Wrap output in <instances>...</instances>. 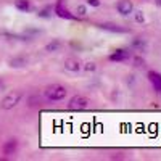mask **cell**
Returning a JSON list of instances; mask_svg holds the SVG:
<instances>
[{"label": "cell", "mask_w": 161, "mask_h": 161, "mask_svg": "<svg viewBox=\"0 0 161 161\" xmlns=\"http://www.w3.org/2000/svg\"><path fill=\"white\" fill-rule=\"evenodd\" d=\"M66 93H68L66 87H63L60 84H53V86H48L45 89V97L50 102H60V100H63L66 97Z\"/></svg>", "instance_id": "1"}, {"label": "cell", "mask_w": 161, "mask_h": 161, "mask_svg": "<svg viewBox=\"0 0 161 161\" xmlns=\"http://www.w3.org/2000/svg\"><path fill=\"white\" fill-rule=\"evenodd\" d=\"M89 98L87 97H82V95H74L69 103H68V108L73 110V111H80V110H86L89 106Z\"/></svg>", "instance_id": "2"}, {"label": "cell", "mask_w": 161, "mask_h": 161, "mask_svg": "<svg viewBox=\"0 0 161 161\" xmlns=\"http://www.w3.org/2000/svg\"><path fill=\"white\" fill-rule=\"evenodd\" d=\"M21 100V92H10L8 95L2 100V108L3 110H11L13 106H16Z\"/></svg>", "instance_id": "3"}, {"label": "cell", "mask_w": 161, "mask_h": 161, "mask_svg": "<svg viewBox=\"0 0 161 161\" xmlns=\"http://www.w3.org/2000/svg\"><path fill=\"white\" fill-rule=\"evenodd\" d=\"M130 52L129 50H126V48H119V50H116L114 53H111L110 55V61H116V63H121V61H127V60H130Z\"/></svg>", "instance_id": "4"}, {"label": "cell", "mask_w": 161, "mask_h": 161, "mask_svg": "<svg viewBox=\"0 0 161 161\" xmlns=\"http://www.w3.org/2000/svg\"><path fill=\"white\" fill-rule=\"evenodd\" d=\"M55 13L60 18H63V19H76V15H73V13L63 5L61 0H58V3L55 5Z\"/></svg>", "instance_id": "5"}, {"label": "cell", "mask_w": 161, "mask_h": 161, "mask_svg": "<svg viewBox=\"0 0 161 161\" xmlns=\"http://www.w3.org/2000/svg\"><path fill=\"white\" fill-rule=\"evenodd\" d=\"M116 10L123 16H127V15H130V13L134 11V5H132L130 0H119V2L116 3Z\"/></svg>", "instance_id": "6"}, {"label": "cell", "mask_w": 161, "mask_h": 161, "mask_svg": "<svg viewBox=\"0 0 161 161\" xmlns=\"http://www.w3.org/2000/svg\"><path fill=\"white\" fill-rule=\"evenodd\" d=\"M148 80L152 82L153 89L158 93H161V74L156 73V71H148Z\"/></svg>", "instance_id": "7"}, {"label": "cell", "mask_w": 161, "mask_h": 161, "mask_svg": "<svg viewBox=\"0 0 161 161\" xmlns=\"http://www.w3.org/2000/svg\"><path fill=\"white\" fill-rule=\"evenodd\" d=\"M100 28L105 29V31H110V32H127L129 31L127 28H123V26L114 24V23H102Z\"/></svg>", "instance_id": "8"}, {"label": "cell", "mask_w": 161, "mask_h": 161, "mask_svg": "<svg viewBox=\"0 0 161 161\" xmlns=\"http://www.w3.org/2000/svg\"><path fill=\"white\" fill-rule=\"evenodd\" d=\"M16 150H18V142L16 140H8L2 148L3 155H13V153H16Z\"/></svg>", "instance_id": "9"}, {"label": "cell", "mask_w": 161, "mask_h": 161, "mask_svg": "<svg viewBox=\"0 0 161 161\" xmlns=\"http://www.w3.org/2000/svg\"><path fill=\"white\" fill-rule=\"evenodd\" d=\"M64 68L68 69V71H79L80 69V63L76 60V58H68V60H64Z\"/></svg>", "instance_id": "10"}, {"label": "cell", "mask_w": 161, "mask_h": 161, "mask_svg": "<svg viewBox=\"0 0 161 161\" xmlns=\"http://www.w3.org/2000/svg\"><path fill=\"white\" fill-rule=\"evenodd\" d=\"M15 7H16L19 11H24V13H28V11L32 10V5H31L29 0H16V2H15Z\"/></svg>", "instance_id": "11"}, {"label": "cell", "mask_w": 161, "mask_h": 161, "mask_svg": "<svg viewBox=\"0 0 161 161\" xmlns=\"http://www.w3.org/2000/svg\"><path fill=\"white\" fill-rule=\"evenodd\" d=\"M26 63H28V60H26L24 57H15L10 60V66L11 68H21V66H24Z\"/></svg>", "instance_id": "12"}, {"label": "cell", "mask_w": 161, "mask_h": 161, "mask_svg": "<svg viewBox=\"0 0 161 161\" xmlns=\"http://www.w3.org/2000/svg\"><path fill=\"white\" fill-rule=\"evenodd\" d=\"M60 47H61V42H60V40H53V42L47 44L45 50H47V52H57Z\"/></svg>", "instance_id": "13"}, {"label": "cell", "mask_w": 161, "mask_h": 161, "mask_svg": "<svg viewBox=\"0 0 161 161\" xmlns=\"http://www.w3.org/2000/svg\"><path fill=\"white\" fill-rule=\"evenodd\" d=\"M50 11H52V7H47L45 10H42L39 13V16H42V18H48L50 16Z\"/></svg>", "instance_id": "14"}, {"label": "cell", "mask_w": 161, "mask_h": 161, "mask_svg": "<svg viewBox=\"0 0 161 161\" xmlns=\"http://www.w3.org/2000/svg\"><path fill=\"white\" fill-rule=\"evenodd\" d=\"M76 13H77V15H80V16H84L86 13H87V10H86V7H84V5H79V7H77V10H76Z\"/></svg>", "instance_id": "15"}, {"label": "cell", "mask_w": 161, "mask_h": 161, "mask_svg": "<svg viewBox=\"0 0 161 161\" xmlns=\"http://www.w3.org/2000/svg\"><path fill=\"white\" fill-rule=\"evenodd\" d=\"M136 19H137V23H143V21H145L142 11H136Z\"/></svg>", "instance_id": "16"}, {"label": "cell", "mask_w": 161, "mask_h": 161, "mask_svg": "<svg viewBox=\"0 0 161 161\" xmlns=\"http://www.w3.org/2000/svg\"><path fill=\"white\" fill-rule=\"evenodd\" d=\"M95 68H97L95 63H87L86 64V71H95Z\"/></svg>", "instance_id": "17"}, {"label": "cell", "mask_w": 161, "mask_h": 161, "mask_svg": "<svg viewBox=\"0 0 161 161\" xmlns=\"http://www.w3.org/2000/svg\"><path fill=\"white\" fill-rule=\"evenodd\" d=\"M136 66H139V68L142 66V68H143V66H145V61L140 60V58H136Z\"/></svg>", "instance_id": "18"}, {"label": "cell", "mask_w": 161, "mask_h": 161, "mask_svg": "<svg viewBox=\"0 0 161 161\" xmlns=\"http://www.w3.org/2000/svg\"><path fill=\"white\" fill-rule=\"evenodd\" d=\"M87 3H89V5H92V7H98V5H100L98 0H87Z\"/></svg>", "instance_id": "19"}, {"label": "cell", "mask_w": 161, "mask_h": 161, "mask_svg": "<svg viewBox=\"0 0 161 161\" xmlns=\"http://www.w3.org/2000/svg\"><path fill=\"white\" fill-rule=\"evenodd\" d=\"M134 45H136V47H139V48L142 50V47L145 45V42H143V40H142V42H140V40H136V42H134Z\"/></svg>", "instance_id": "20"}, {"label": "cell", "mask_w": 161, "mask_h": 161, "mask_svg": "<svg viewBox=\"0 0 161 161\" xmlns=\"http://www.w3.org/2000/svg\"><path fill=\"white\" fill-rule=\"evenodd\" d=\"M3 89H5V82H3V80H2V79H0V92H2Z\"/></svg>", "instance_id": "21"}, {"label": "cell", "mask_w": 161, "mask_h": 161, "mask_svg": "<svg viewBox=\"0 0 161 161\" xmlns=\"http://www.w3.org/2000/svg\"><path fill=\"white\" fill-rule=\"evenodd\" d=\"M156 3H158V5H161V0H156Z\"/></svg>", "instance_id": "22"}]
</instances>
